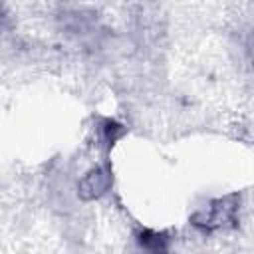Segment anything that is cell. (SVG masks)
Wrapping results in <instances>:
<instances>
[{
    "instance_id": "cell-1",
    "label": "cell",
    "mask_w": 254,
    "mask_h": 254,
    "mask_svg": "<svg viewBox=\"0 0 254 254\" xmlns=\"http://www.w3.org/2000/svg\"><path fill=\"white\" fill-rule=\"evenodd\" d=\"M234 210H236L234 196L220 198V200H214L208 210L196 212V214L192 216V222H194L196 226H204V228L212 230V228L222 226L224 222L232 220V218H234Z\"/></svg>"
},
{
    "instance_id": "cell-2",
    "label": "cell",
    "mask_w": 254,
    "mask_h": 254,
    "mask_svg": "<svg viewBox=\"0 0 254 254\" xmlns=\"http://www.w3.org/2000/svg\"><path fill=\"white\" fill-rule=\"evenodd\" d=\"M109 187V175L103 169L91 171L81 183H79V194L83 198H97L101 196Z\"/></svg>"
},
{
    "instance_id": "cell-3",
    "label": "cell",
    "mask_w": 254,
    "mask_h": 254,
    "mask_svg": "<svg viewBox=\"0 0 254 254\" xmlns=\"http://www.w3.org/2000/svg\"><path fill=\"white\" fill-rule=\"evenodd\" d=\"M139 244L147 254H169V238L165 232L143 230L139 234Z\"/></svg>"
}]
</instances>
